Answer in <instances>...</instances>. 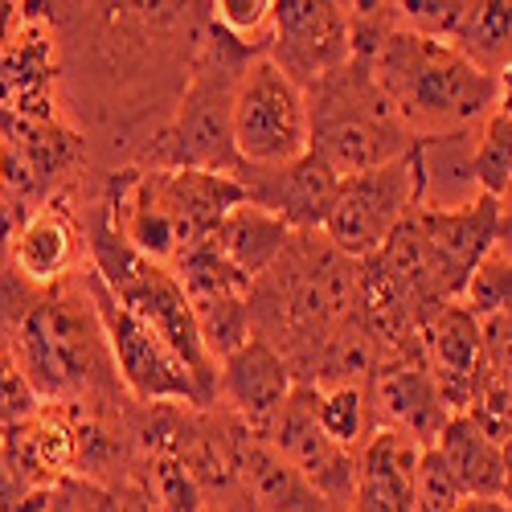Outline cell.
Instances as JSON below:
<instances>
[{
  "mask_svg": "<svg viewBox=\"0 0 512 512\" xmlns=\"http://www.w3.org/2000/svg\"><path fill=\"white\" fill-rule=\"evenodd\" d=\"M353 13V58H361L381 95L390 99L406 132L443 140L476 132L496 107V74L480 70L455 46L422 37L398 21L394 0L386 5H349Z\"/></svg>",
  "mask_w": 512,
  "mask_h": 512,
  "instance_id": "6da1fadb",
  "label": "cell"
},
{
  "mask_svg": "<svg viewBox=\"0 0 512 512\" xmlns=\"http://www.w3.org/2000/svg\"><path fill=\"white\" fill-rule=\"evenodd\" d=\"M87 271L37 291L13 336V353L37 402L66 410H123L132 398L119 381Z\"/></svg>",
  "mask_w": 512,
  "mask_h": 512,
  "instance_id": "7a4b0ae2",
  "label": "cell"
},
{
  "mask_svg": "<svg viewBox=\"0 0 512 512\" xmlns=\"http://www.w3.org/2000/svg\"><path fill=\"white\" fill-rule=\"evenodd\" d=\"M361 263L336 250L324 230H295L287 250L250 287V332L283 353L304 381L320 345L357 312Z\"/></svg>",
  "mask_w": 512,
  "mask_h": 512,
  "instance_id": "3957f363",
  "label": "cell"
},
{
  "mask_svg": "<svg viewBox=\"0 0 512 512\" xmlns=\"http://www.w3.org/2000/svg\"><path fill=\"white\" fill-rule=\"evenodd\" d=\"M263 58L234 37H226L209 17V29L201 37V50L193 58L189 82L177 99V111L168 127L148 148V168H205V173H242V156L234 144V91L242 70Z\"/></svg>",
  "mask_w": 512,
  "mask_h": 512,
  "instance_id": "277c9868",
  "label": "cell"
},
{
  "mask_svg": "<svg viewBox=\"0 0 512 512\" xmlns=\"http://www.w3.org/2000/svg\"><path fill=\"white\" fill-rule=\"evenodd\" d=\"M304 99L312 132L308 152H316L336 177L369 173V168H381L418 148L361 58L312 82Z\"/></svg>",
  "mask_w": 512,
  "mask_h": 512,
  "instance_id": "5b68a950",
  "label": "cell"
},
{
  "mask_svg": "<svg viewBox=\"0 0 512 512\" xmlns=\"http://www.w3.org/2000/svg\"><path fill=\"white\" fill-rule=\"evenodd\" d=\"M426 201V173L422 152H406L381 168L357 177H340V189L332 197L324 238L345 250L349 259L365 263L386 246Z\"/></svg>",
  "mask_w": 512,
  "mask_h": 512,
  "instance_id": "8992f818",
  "label": "cell"
},
{
  "mask_svg": "<svg viewBox=\"0 0 512 512\" xmlns=\"http://www.w3.org/2000/svg\"><path fill=\"white\" fill-rule=\"evenodd\" d=\"M234 144L242 168H275L300 160L312 148L308 99L295 82L263 54L254 58L234 91Z\"/></svg>",
  "mask_w": 512,
  "mask_h": 512,
  "instance_id": "52a82bcc",
  "label": "cell"
},
{
  "mask_svg": "<svg viewBox=\"0 0 512 512\" xmlns=\"http://www.w3.org/2000/svg\"><path fill=\"white\" fill-rule=\"evenodd\" d=\"M87 283H91L95 308H99V320H103V332H107V345H111L127 398L140 406H168V402L205 406L189 365L173 353V345H168L156 328H148L140 316L127 312L95 271H87Z\"/></svg>",
  "mask_w": 512,
  "mask_h": 512,
  "instance_id": "ba28073f",
  "label": "cell"
},
{
  "mask_svg": "<svg viewBox=\"0 0 512 512\" xmlns=\"http://www.w3.org/2000/svg\"><path fill=\"white\" fill-rule=\"evenodd\" d=\"M267 58L295 82L312 87L353 62V13L340 0H275Z\"/></svg>",
  "mask_w": 512,
  "mask_h": 512,
  "instance_id": "9c48e42d",
  "label": "cell"
},
{
  "mask_svg": "<svg viewBox=\"0 0 512 512\" xmlns=\"http://www.w3.org/2000/svg\"><path fill=\"white\" fill-rule=\"evenodd\" d=\"M500 213H504V205L492 193H480L463 205H422L414 213V226L422 234L426 254H431L435 279L451 304L463 300L472 275L496 250Z\"/></svg>",
  "mask_w": 512,
  "mask_h": 512,
  "instance_id": "30bf717a",
  "label": "cell"
},
{
  "mask_svg": "<svg viewBox=\"0 0 512 512\" xmlns=\"http://www.w3.org/2000/svg\"><path fill=\"white\" fill-rule=\"evenodd\" d=\"M5 263L37 291L58 287V283L87 271L91 254H87V230H82L78 193H58L50 201H41L33 213H25Z\"/></svg>",
  "mask_w": 512,
  "mask_h": 512,
  "instance_id": "8fae6325",
  "label": "cell"
},
{
  "mask_svg": "<svg viewBox=\"0 0 512 512\" xmlns=\"http://www.w3.org/2000/svg\"><path fill=\"white\" fill-rule=\"evenodd\" d=\"M267 439L295 472L308 476L340 512L353 508V484H357V455L336 447L316 418V390L295 386L287 406L275 414V422L259 435Z\"/></svg>",
  "mask_w": 512,
  "mask_h": 512,
  "instance_id": "7c38bea8",
  "label": "cell"
},
{
  "mask_svg": "<svg viewBox=\"0 0 512 512\" xmlns=\"http://www.w3.org/2000/svg\"><path fill=\"white\" fill-rule=\"evenodd\" d=\"M140 181H144L148 197L168 213V222L177 226L181 250L213 238L230 213L250 201L238 177L205 173V168H148V164H140Z\"/></svg>",
  "mask_w": 512,
  "mask_h": 512,
  "instance_id": "4fadbf2b",
  "label": "cell"
},
{
  "mask_svg": "<svg viewBox=\"0 0 512 512\" xmlns=\"http://www.w3.org/2000/svg\"><path fill=\"white\" fill-rule=\"evenodd\" d=\"M369 398L377 426H390V431L414 439L418 447H435L443 426L451 422V406L443 402L422 353H394L381 361Z\"/></svg>",
  "mask_w": 512,
  "mask_h": 512,
  "instance_id": "5bb4252c",
  "label": "cell"
},
{
  "mask_svg": "<svg viewBox=\"0 0 512 512\" xmlns=\"http://www.w3.org/2000/svg\"><path fill=\"white\" fill-rule=\"evenodd\" d=\"M295 373L283 361L279 349H271L267 340L250 336L246 345L218 365V402L226 414H234L250 435H263L275 422V414L287 406L295 394Z\"/></svg>",
  "mask_w": 512,
  "mask_h": 512,
  "instance_id": "9a60e30c",
  "label": "cell"
},
{
  "mask_svg": "<svg viewBox=\"0 0 512 512\" xmlns=\"http://www.w3.org/2000/svg\"><path fill=\"white\" fill-rule=\"evenodd\" d=\"M238 181L250 205L275 213L291 230H324L332 197L340 189V177L316 152L275 164V168H242Z\"/></svg>",
  "mask_w": 512,
  "mask_h": 512,
  "instance_id": "2e32d148",
  "label": "cell"
},
{
  "mask_svg": "<svg viewBox=\"0 0 512 512\" xmlns=\"http://www.w3.org/2000/svg\"><path fill=\"white\" fill-rule=\"evenodd\" d=\"M422 361L431 369L435 386L443 394V402L451 406V414H463L472 402L480 377L488 369L484 361V332H480V316L467 308L463 300L447 304L443 312H435L422 328Z\"/></svg>",
  "mask_w": 512,
  "mask_h": 512,
  "instance_id": "e0dca14e",
  "label": "cell"
},
{
  "mask_svg": "<svg viewBox=\"0 0 512 512\" xmlns=\"http://www.w3.org/2000/svg\"><path fill=\"white\" fill-rule=\"evenodd\" d=\"M0 455H5V463L25 488L50 492L66 476H74V459H78L74 414L66 406L41 402L29 418H21L0 435Z\"/></svg>",
  "mask_w": 512,
  "mask_h": 512,
  "instance_id": "ac0fdd59",
  "label": "cell"
},
{
  "mask_svg": "<svg viewBox=\"0 0 512 512\" xmlns=\"http://www.w3.org/2000/svg\"><path fill=\"white\" fill-rule=\"evenodd\" d=\"M422 451L414 439L377 426L373 439L357 451V484L349 512H414L418 463Z\"/></svg>",
  "mask_w": 512,
  "mask_h": 512,
  "instance_id": "d6986e66",
  "label": "cell"
},
{
  "mask_svg": "<svg viewBox=\"0 0 512 512\" xmlns=\"http://www.w3.org/2000/svg\"><path fill=\"white\" fill-rule=\"evenodd\" d=\"M238 488L254 512H340L308 476L295 472V467L259 435L242 439Z\"/></svg>",
  "mask_w": 512,
  "mask_h": 512,
  "instance_id": "ffe728a7",
  "label": "cell"
},
{
  "mask_svg": "<svg viewBox=\"0 0 512 512\" xmlns=\"http://www.w3.org/2000/svg\"><path fill=\"white\" fill-rule=\"evenodd\" d=\"M435 451L447 459V467L455 472L467 496L504 500V447L488 439L467 414H451Z\"/></svg>",
  "mask_w": 512,
  "mask_h": 512,
  "instance_id": "44dd1931",
  "label": "cell"
},
{
  "mask_svg": "<svg viewBox=\"0 0 512 512\" xmlns=\"http://www.w3.org/2000/svg\"><path fill=\"white\" fill-rule=\"evenodd\" d=\"M291 234L295 230L283 218H275V213H267V209L246 201V205H238L230 218L218 226L213 242H218V250L254 283L259 275H267L275 267V259L287 250Z\"/></svg>",
  "mask_w": 512,
  "mask_h": 512,
  "instance_id": "7402d4cb",
  "label": "cell"
},
{
  "mask_svg": "<svg viewBox=\"0 0 512 512\" xmlns=\"http://www.w3.org/2000/svg\"><path fill=\"white\" fill-rule=\"evenodd\" d=\"M455 50L488 74L512 66V0H472L459 25Z\"/></svg>",
  "mask_w": 512,
  "mask_h": 512,
  "instance_id": "603a6c76",
  "label": "cell"
},
{
  "mask_svg": "<svg viewBox=\"0 0 512 512\" xmlns=\"http://www.w3.org/2000/svg\"><path fill=\"white\" fill-rule=\"evenodd\" d=\"M189 304H205V300H250V279L218 250V242L205 238L189 250H181V259L173 263Z\"/></svg>",
  "mask_w": 512,
  "mask_h": 512,
  "instance_id": "cb8c5ba5",
  "label": "cell"
},
{
  "mask_svg": "<svg viewBox=\"0 0 512 512\" xmlns=\"http://www.w3.org/2000/svg\"><path fill=\"white\" fill-rule=\"evenodd\" d=\"M316 418L324 426V435L345 447L349 455H357L373 431H377V414H373V398L361 386H328L316 390Z\"/></svg>",
  "mask_w": 512,
  "mask_h": 512,
  "instance_id": "d4e9b609",
  "label": "cell"
},
{
  "mask_svg": "<svg viewBox=\"0 0 512 512\" xmlns=\"http://www.w3.org/2000/svg\"><path fill=\"white\" fill-rule=\"evenodd\" d=\"M136 476L148 484V492L156 496V504L164 512H209V500H205L197 476L177 455H144L136 463Z\"/></svg>",
  "mask_w": 512,
  "mask_h": 512,
  "instance_id": "484cf974",
  "label": "cell"
},
{
  "mask_svg": "<svg viewBox=\"0 0 512 512\" xmlns=\"http://www.w3.org/2000/svg\"><path fill=\"white\" fill-rule=\"evenodd\" d=\"M476 185L496 201L512 185V111H488L476 127Z\"/></svg>",
  "mask_w": 512,
  "mask_h": 512,
  "instance_id": "4316f807",
  "label": "cell"
},
{
  "mask_svg": "<svg viewBox=\"0 0 512 512\" xmlns=\"http://www.w3.org/2000/svg\"><path fill=\"white\" fill-rule=\"evenodd\" d=\"M193 316H197L209 357L218 365L226 357H234L254 336L250 332V300H205V304H193Z\"/></svg>",
  "mask_w": 512,
  "mask_h": 512,
  "instance_id": "83f0119b",
  "label": "cell"
},
{
  "mask_svg": "<svg viewBox=\"0 0 512 512\" xmlns=\"http://www.w3.org/2000/svg\"><path fill=\"white\" fill-rule=\"evenodd\" d=\"M209 17L226 37H234L238 46H246L254 54H267L275 0H218V5H209Z\"/></svg>",
  "mask_w": 512,
  "mask_h": 512,
  "instance_id": "f1b7e54d",
  "label": "cell"
},
{
  "mask_svg": "<svg viewBox=\"0 0 512 512\" xmlns=\"http://www.w3.org/2000/svg\"><path fill=\"white\" fill-rule=\"evenodd\" d=\"M463 414L472 418L488 439H496L500 447L512 443V377L484 369L480 386H476V394H472V402H467Z\"/></svg>",
  "mask_w": 512,
  "mask_h": 512,
  "instance_id": "f546056e",
  "label": "cell"
},
{
  "mask_svg": "<svg viewBox=\"0 0 512 512\" xmlns=\"http://www.w3.org/2000/svg\"><path fill=\"white\" fill-rule=\"evenodd\" d=\"M463 304L472 308L480 320L488 316H512V259L500 250H492L480 263V271L472 275L463 291Z\"/></svg>",
  "mask_w": 512,
  "mask_h": 512,
  "instance_id": "4dcf8cb0",
  "label": "cell"
},
{
  "mask_svg": "<svg viewBox=\"0 0 512 512\" xmlns=\"http://www.w3.org/2000/svg\"><path fill=\"white\" fill-rule=\"evenodd\" d=\"M467 5L472 0H394L398 9V21L422 37H435V41H447L455 46L459 37V25L467 17Z\"/></svg>",
  "mask_w": 512,
  "mask_h": 512,
  "instance_id": "1f68e13d",
  "label": "cell"
},
{
  "mask_svg": "<svg viewBox=\"0 0 512 512\" xmlns=\"http://www.w3.org/2000/svg\"><path fill=\"white\" fill-rule=\"evenodd\" d=\"M463 500H472L463 492V484L455 480V472L447 467V459L426 447L422 463H418V492H414V512H455Z\"/></svg>",
  "mask_w": 512,
  "mask_h": 512,
  "instance_id": "d6a6232c",
  "label": "cell"
},
{
  "mask_svg": "<svg viewBox=\"0 0 512 512\" xmlns=\"http://www.w3.org/2000/svg\"><path fill=\"white\" fill-rule=\"evenodd\" d=\"M41 512H119V492L82 476H66L50 488V500Z\"/></svg>",
  "mask_w": 512,
  "mask_h": 512,
  "instance_id": "836d02e7",
  "label": "cell"
},
{
  "mask_svg": "<svg viewBox=\"0 0 512 512\" xmlns=\"http://www.w3.org/2000/svg\"><path fill=\"white\" fill-rule=\"evenodd\" d=\"M480 332H484L488 369L512 377V316H488V320H480Z\"/></svg>",
  "mask_w": 512,
  "mask_h": 512,
  "instance_id": "e575fe53",
  "label": "cell"
},
{
  "mask_svg": "<svg viewBox=\"0 0 512 512\" xmlns=\"http://www.w3.org/2000/svg\"><path fill=\"white\" fill-rule=\"evenodd\" d=\"M119 512H164V508L156 504V496L148 492V484L140 476H132V480L119 488Z\"/></svg>",
  "mask_w": 512,
  "mask_h": 512,
  "instance_id": "d590c367",
  "label": "cell"
},
{
  "mask_svg": "<svg viewBox=\"0 0 512 512\" xmlns=\"http://www.w3.org/2000/svg\"><path fill=\"white\" fill-rule=\"evenodd\" d=\"M17 226H21V213H17L9 201H0V263L9 259V246H13Z\"/></svg>",
  "mask_w": 512,
  "mask_h": 512,
  "instance_id": "8d00e7d4",
  "label": "cell"
},
{
  "mask_svg": "<svg viewBox=\"0 0 512 512\" xmlns=\"http://www.w3.org/2000/svg\"><path fill=\"white\" fill-rule=\"evenodd\" d=\"M25 21V5H9V0H0V50L13 41V33L21 29Z\"/></svg>",
  "mask_w": 512,
  "mask_h": 512,
  "instance_id": "74e56055",
  "label": "cell"
},
{
  "mask_svg": "<svg viewBox=\"0 0 512 512\" xmlns=\"http://www.w3.org/2000/svg\"><path fill=\"white\" fill-rule=\"evenodd\" d=\"M455 512H512L504 500H484V496H472V500H463Z\"/></svg>",
  "mask_w": 512,
  "mask_h": 512,
  "instance_id": "f35d334b",
  "label": "cell"
},
{
  "mask_svg": "<svg viewBox=\"0 0 512 512\" xmlns=\"http://www.w3.org/2000/svg\"><path fill=\"white\" fill-rule=\"evenodd\" d=\"M496 250H500V254H508V259H512V209H504V213H500V234H496Z\"/></svg>",
  "mask_w": 512,
  "mask_h": 512,
  "instance_id": "ab89813d",
  "label": "cell"
},
{
  "mask_svg": "<svg viewBox=\"0 0 512 512\" xmlns=\"http://www.w3.org/2000/svg\"><path fill=\"white\" fill-rule=\"evenodd\" d=\"M504 504L512 508V443H504Z\"/></svg>",
  "mask_w": 512,
  "mask_h": 512,
  "instance_id": "60d3db41",
  "label": "cell"
},
{
  "mask_svg": "<svg viewBox=\"0 0 512 512\" xmlns=\"http://www.w3.org/2000/svg\"><path fill=\"white\" fill-rule=\"evenodd\" d=\"M5 181H9V148L0 140V193H5Z\"/></svg>",
  "mask_w": 512,
  "mask_h": 512,
  "instance_id": "b9f144b4",
  "label": "cell"
},
{
  "mask_svg": "<svg viewBox=\"0 0 512 512\" xmlns=\"http://www.w3.org/2000/svg\"><path fill=\"white\" fill-rule=\"evenodd\" d=\"M222 512H254L246 500H238V504H230V508H222Z\"/></svg>",
  "mask_w": 512,
  "mask_h": 512,
  "instance_id": "7bdbcfd3",
  "label": "cell"
},
{
  "mask_svg": "<svg viewBox=\"0 0 512 512\" xmlns=\"http://www.w3.org/2000/svg\"><path fill=\"white\" fill-rule=\"evenodd\" d=\"M500 205H504V209H512V185L504 189V197H500Z\"/></svg>",
  "mask_w": 512,
  "mask_h": 512,
  "instance_id": "ee69618b",
  "label": "cell"
}]
</instances>
